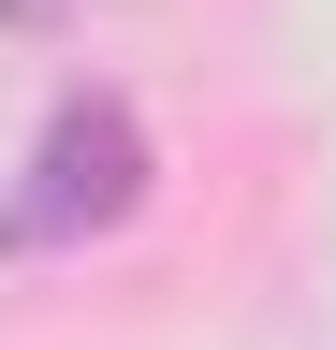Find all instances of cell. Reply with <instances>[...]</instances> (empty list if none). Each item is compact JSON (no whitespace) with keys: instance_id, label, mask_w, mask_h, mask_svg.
Masks as SVG:
<instances>
[{"instance_id":"6da1fadb","label":"cell","mask_w":336,"mask_h":350,"mask_svg":"<svg viewBox=\"0 0 336 350\" xmlns=\"http://www.w3.org/2000/svg\"><path fill=\"white\" fill-rule=\"evenodd\" d=\"M161 190V146H146V117L117 103V88H73V103L29 131V161H15V190H0V262H59V248H103V234H132Z\"/></svg>"},{"instance_id":"7a4b0ae2","label":"cell","mask_w":336,"mask_h":350,"mask_svg":"<svg viewBox=\"0 0 336 350\" xmlns=\"http://www.w3.org/2000/svg\"><path fill=\"white\" fill-rule=\"evenodd\" d=\"M0 15H15V29H44V15H59V0H0Z\"/></svg>"}]
</instances>
